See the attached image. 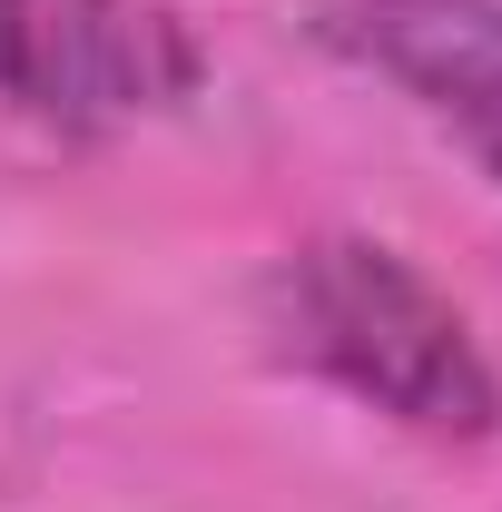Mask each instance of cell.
<instances>
[{"label":"cell","instance_id":"3","mask_svg":"<svg viewBox=\"0 0 502 512\" xmlns=\"http://www.w3.org/2000/svg\"><path fill=\"white\" fill-rule=\"evenodd\" d=\"M325 40L394 79L502 188V0H335Z\"/></svg>","mask_w":502,"mask_h":512},{"label":"cell","instance_id":"2","mask_svg":"<svg viewBox=\"0 0 502 512\" xmlns=\"http://www.w3.org/2000/svg\"><path fill=\"white\" fill-rule=\"evenodd\" d=\"M197 69L207 50L168 0H0V99L50 128L158 119Z\"/></svg>","mask_w":502,"mask_h":512},{"label":"cell","instance_id":"1","mask_svg":"<svg viewBox=\"0 0 502 512\" xmlns=\"http://www.w3.org/2000/svg\"><path fill=\"white\" fill-rule=\"evenodd\" d=\"M256 325L296 375L375 404L384 424L434 434V444H483L502 424V384L473 345L463 306L384 237H306L266 266Z\"/></svg>","mask_w":502,"mask_h":512}]
</instances>
